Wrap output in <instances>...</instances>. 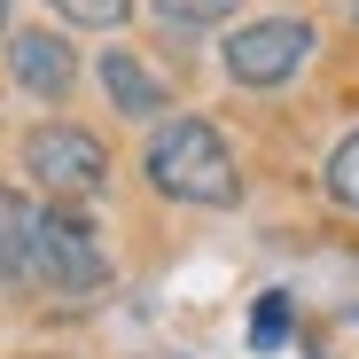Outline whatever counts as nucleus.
I'll use <instances>...</instances> for the list:
<instances>
[{"mask_svg": "<svg viewBox=\"0 0 359 359\" xmlns=\"http://www.w3.org/2000/svg\"><path fill=\"white\" fill-rule=\"evenodd\" d=\"M32 289L47 297H102L109 289V250L94 243V219L79 203H47L32 234Z\"/></svg>", "mask_w": 359, "mask_h": 359, "instance_id": "nucleus-2", "label": "nucleus"}, {"mask_svg": "<svg viewBox=\"0 0 359 359\" xmlns=\"http://www.w3.org/2000/svg\"><path fill=\"white\" fill-rule=\"evenodd\" d=\"M149 8H156L164 24H180V32H203V24H219V16H234L243 0H149Z\"/></svg>", "mask_w": 359, "mask_h": 359, "instance_id": "nucleus-11", "label": "nucleus"}, {"mask_svg": "<svg viewBox=\"0 0 359 359\" xmlns=\"http://www.w3.org/2000/svg\"><path fill=\"white\" fill-rule=\"evenodd\" d=\"M0 39H8V0H0Z\"/></svg>", "mask_w": 359, "mask_h": 359, "instance_id": "nucleus-12", "label": "nucleus"}, {"mask_svg": "<svg viewBox=\"0 0 359 359\" xmlns=\"http://www.w3.org/2000/svg\"><path fill=\"white\" fill-rule=\"evenodd\" d=\"M32 234H39V203L0 188V297L32 289Z\"/></svg>", "mask_w": 359, "mask_h": 359, "instance_id": "nucleus-7", "label": "nucleus"}, {"mask_svg": "<svg viewBox=\"0 0 359 359\" xmlns=\"http://www.w3.org/2000/svg\"><path fill=\"white\" fill-rule=\"evenodd\" d=\"M320 188H328V203L359 211V133H344V141L328 149V164H320Z\"/></svg>", "mask_w": 359, "mask_h": 359, "instance_id": "nucleus-8", "label": "nucleus"}, {"mask_svg": "<svg viewBox=\"0 0 359 359\" xmlns=\"http://www.w3.org/2000/svg\"><path fill=\"white\" fill-rule=\"evenodd\" d=\"M313 47H320V32H313L305 16H258V24H234V32L219 39L226 79H234V86H250V94L289 86L297 71H305V55H313Z\"/></svg>", "mask_w": 359, "mask_h": 359, "instance_id": "nucleus-4", "label": "nucleus"}, {"mask_svg": "<svg viewBox=\"0 0 359 359\" xmlns=\"http://www.w3.org/2000/svg\"><path fill=\"white\" fill-rule=\"evenodd\" d=\"M24 172L55 203H86V196L109 188V149H102V133L71 126V117H47V126L24 133Z\"/></svg>", "mask_w": 359, "mask_h": 359, "instance_id": "nucleus-3", "label": "nucleus"}, {"mask_svg": "<svg viewBox=\"0 0 359 359\" xmlns=\"http://www.w3.org/2000/svg\"><path fill=\"white\" fill-rule=\"evenodd\" d=\"M94 79H102V94H109V109L117 117H133V126H164V109H172V86L141 63L133 47H109L102 63H94Z\"/></svg>", "mask_w": 359, "mask_h": 359, "instance_id": "nucleus-6", "label": "nucleus"}, {"mask_svg": "<svg viewBox=\"0 0 359 359\" xmlns=\"http://www.w3.org/2000/svg\"><path fill=\"white\" fill-rule=\"evenodd\" d=\"M281 344H289V297L266 289L258 305H250V351H281Z\"/></svg>", "mask_w": 359, "mask_h": 359, "instance_id": "nucleus-10", "label": "nucleus"}, {"mask_svg": "<svg viewBox=\"0 0 359 359\" xmlns=\"http://www.w3.org/2000/svg\"><path fill=\"white\" fill-rule=\"evenodd\" d=\"M47 8L63 16V24H79V32H117V24L133 16V0H47Z\"/></svg>", "mask_w": 359, "mask_h": 359, "instance_id": "nucleus-9", "label": "nucleus"}, {"mask_svg": "<svg viewBox=\"0 0 359 359\" xmlns=\"http://www.w3.org/2000/svg\"><path fill=\"white\" fill-rule=\"evenodd\" d=\"M8 79H16L24 102H71V86H79V55H71L63 32H47V24L8 32Z\"/></svg>", "mask_w": 359, "mask_h": 359, "instance_id": "nucleus-5", "label": "nucleus"}, {"mask_svg": "<svg viewBox=\"0 0 359 359\" xmlns=\"http://www.w3.org/2000/svg\"><path fill=\"white\" fill-rule=\"evenodd\" d=\"M351 24H359V8H351Z\"/></svg>", "mask_w": 359, "mask_h": 359, "instance_id": "nucleus-13", "label": "nucleus"}, {"mask_svg": "<svg viewBox=\"0 0 359 359\" xmlns=\"http://www.w3.org/2000/svg\"><path fill=\"white\" fill-rule=\"evenodd\" d=\"M141 172H149L156 196L196 203V211H226L243 196V164H234V149L211 117H164L141 149Z\"/></svg>", "mask_w": 359, "mask_h": 359, "instance_id": "nucleus-1", "label": "nucleus"}]
</instances>
